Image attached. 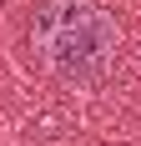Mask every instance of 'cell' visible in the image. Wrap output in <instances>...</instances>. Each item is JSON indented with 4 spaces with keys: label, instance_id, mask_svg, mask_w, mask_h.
I'll list each match as a JSON object with an SVG mask.
<instances>
[{
    "label": "cell",
    "instance_id": "obj_1",
    "mask_svg": "<svg viewBox=\"0 0 141 146\" xmlns=\"http://www.w3.org/2000/svg\"><path fill=\"white\" fill-rule=\"evenodd\" d=\"M30 66L66 86H91L116 66L121 25L101 0H35L25 20Z\"/></svg>",
    "mask_w": 141,
    "mask_h": 146
}]
</instances>
